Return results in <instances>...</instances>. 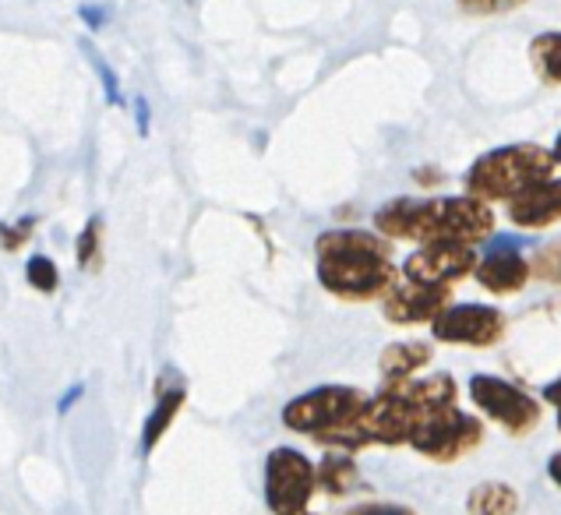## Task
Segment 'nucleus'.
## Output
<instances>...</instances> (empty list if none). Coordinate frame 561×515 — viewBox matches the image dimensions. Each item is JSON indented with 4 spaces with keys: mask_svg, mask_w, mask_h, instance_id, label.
I'll return each instance as SVG.
<instances>
[{
    "mask_svg": "<svg viewBox=\"0 0 561 515\" xmlns=\"http://www.w3.org/2000/svg\"><path fill=\"white\" fill-rule=\"evenodd\" d=\"M318 283L343 300H378L396 286L392 240L375 230H325L314 240Z\"/></svg>",
    "mask_w": 561,
    "mask_h": 515,
    "instance_id": "f257e3e1",
    "label": "nucleus"
},
{
    "mask_svg": "<svg viewBox=\"0 0 561 515\" xmlns=\"http://www.w3.org/2000/svg\"><path fill=\"white\" fill-rule=\"evenodd\" d=\"M494 213L488 202L467 198H392L375 213V233L385 240H453V244H477L491 237Z\"/></svg>",
    "mask_w": 561,
    "mask_h": 515,
    "instance_id": "f03ea898",
    "label": "nucleus"
},
{
    "mask_svg": "<svg viewBox=\"0 0 561 515\" xmlns=\"http://www.w3.org/2000/svg\"><path fill=\"white\" fill-rule=\"evenodd\" d=\"M554 152L540 145H505L467 170V191L480 202H512L554 176Z\"/></svg>",
    "mask_w": 561,
    "mask_h": 515,
    "instance_id": "7ed1b4c3",
    "label": "nucleus"
},
{
    "mask_svg": "<svg viewBox=\"0 0 561 515\" xmlns=\"http://www.w3.org/2000/svg\"><path fill=\"white\" fill-rule=\"evenodd\" d=\"M367 396L354 385H322L283 407V424L297 434H311V438H329L332 431L346 427L364 410Z\"/></svg>",
    "mask_w": 561,
    "mask_h": 515,
    "instance_id": "20e7f679",
    "label": "nucleus"
},
{
    "mask_svg": "<svg viewBox=\"0 0 561 515\" xmlns=\"http://www.w3.org/2000/svg\"><path fill=\"white\" fill-rule=\"evenodd\" d=\"M480 442H484V424L477 416L462 413L459 407H445L438 413L421 416L407 445H413L416 453L435 462H456L473 453Z\"/></svg>",
    "mask_w": 561,
    "mask_h": 515,
    "instance_id": "39448f33",
    "label": "nucleus"
},
{
    "mask_svg": "<svg viewBox=\"0 0 561 515\" xmlns=\"http://www.w3.org/2000/svg\"><path fill=\"white\" fill-rule=\"evenodd\" d=\"M318 488L311 459L297 448H272L265 459V502L276 515H304Z\"/></svg>",
    "mask_w": 561,
    "mask_h": 515,
    "instance_id": "423d86ee",
    "label": "nucleus"
},
{
    "mask_svg": "<svg viewBox=\"0 0 561 515\" xmlns=\"http://www.w3.org/2000/svg\"><path fill=\"white\" fill-rule=\"evenodd\" d=\"M470 399L477 410H484L494 424H502L508 434H526L540 424V407L534 396H526L505 378L494 375H473L470 378Z\"/></svg>",
    "mask_w": 561,
    "mask_h": 515,
    "instance_id": "0eeeda50",
    "label": "nucleus"
},
{
    "mask_svg": "<svg viewBox=\"0 0 561 515\" xmlns=\"http://www.w3.org/2000/svg\"><path fill=\"white\" fill-rule=\"evenodd\" d=\"M438 343L453 346H480L488 350L505 335V314L488 304H448V308L431 321Z\"/></svg>",
    "mask_w": 561,
    "mask_h": 515,
    "instance_id": "6e6552de",
    "label": "nucleus"
},
{
    "mask_svg": "<svg viewBox=\"0 0 561 515\" xmlns=\"http://www.w3.org/2000/svg\"><path fill=\"white\" fill-rule=\"evenodd\" d=\"M477 268V251L473 244H453V240H431L421 244L407 262L403 276L410 283H431V286H448L462 276H470Z\"/></svg>",
    "mask_w": 561,
    "mask_h": 515,
    "instance_id": "1a4fd4ad",
    "label": "nucleus"
},
{
    "mask_svg": "<svg viewBox=\"0 0 561 515\" xmlns=\"http://www.w3.org/2000/svg\"><path fill=\"white\" fill-rule=\"evenodd\" d=\"M473 276H477L480 286L488 289V294H494V297H508V294H519V289H523L526 283H530L534 265L519 254V240H512V237H494V240H491V251L477 262Z\"/></svg>",
    "mask_w": 561,
    "mask_h": 515,
    "instance_id": "9d476101",
    "label": "nucleus"
},
{
    "mask_svg": "<svg viewBox=\"0 0 561 515\" xmlns=\"http://www.w3.org/2000/svg\"><path fill=\"white\" fill-rule=\"evenodd\" d=\"M448 304H453V286H431V283H407L392 286L385 294V318L392 325H421L435 321Z\"/></svg>",
    "mask_w": 561,
    "mask_h": 515,
    "instance_id": "9b49d317",
    "label": "nucleus"
},
{
    "mask_svg": "<svg viewBox=\"0 0 561 515\" xmlns=\"http://www.w3.org/2000/svg\"><path fill=\"white\" fill-rule=\"evenodd\" d=\"M508 219L516 222L519 230H543L554 227L561 219V176H551L537 187H530L526 195L508 202Z\"/></svg>",
    "mask_w": 561,
    "mask_h": 515,
    "instance_id": "f8f14e48",
    "label": "nucleus"
},
{
    "mask_svg": "<svg viewBox=\"0 0 561 515\" xmlns=\"http://www.w3.org/2000/svg\"><path fill=\"white\" fill-rule=\"evenodd\" d=\"M399 389H403V396L413 402L416 410H421V416L427 413H438L445 407H456V381L448 375H431V378H421V381H396Z\"/></svg>",
    "mask_w": 561,
    "mask_h": 515,
    "instance_id": "ddd939ff",
    "label": "nucleus"
},
{
    "mask_svg": "<svg viewBox=\"0 0 561 515\" xmlns=\"http://www.w3.org/2000/svg\"><path fill=\"white\" fill-rule=\"evenodd\" d=\"M431 357H435V350H431L427 343H392V346L381 350L378 367L389 381H407L421 371V367H427Z\"/></svg>",
    "mask_w": 561,
    "mask_h": 515,
    "instance_id": "4468645a",
    "label": "nucleus"
},
{
    "mask_svg": "<svg viewBox=\"0 0 561 515\" xmlns=\"http://www.w3.org/2000/svg\"><path fill=\"white\" fill-rule=\"evenodd\" d=\"M516 508H519V494L508 484H499V480L477 484L467 497L470 515H516Z\"/></svg>",
    "mask_w": 561,
    "mask_h": 515,
    "instance_id": "2eb2a0df",
    "label": "nucleus"
},
{
    "mask_svg": "<svg viewBox=\"0 0 561 515\" xmlns=\"http://www.w3.org/2000/svg\"><path fill=\"white\" fill-rule=\"evenodd\" d=\"M318 473V488H322L325 494H346L357 488V462L343 456V453H332L322 459V466H314Z\"/></svg>",
    "mask_w": 561,
    "mask_h": 515,
    "instance_id": "dca6fc26",
    "label": "nucleus"
},
{
    "mask_svg": "<svg viewBox=\"0 0 561 515\" xmlns=\"http://www.w3.org/2000/svg\"><path fill=\"white\" fill-rule=\"evenodd\" d=\"M181 407H184V389H170V392L159 396L156 410L149 413V421H146V431H141V453H152L156 442L163 438L167 427L173 424V416L181 413Z\"/></svg>",
    "mask_w": 561,
    "mask_h": 515,
    "instance_id": "f3484780",
    "label": "nucleus"
},
{
    "mask_svg": "<svg viewBox=\"0 0 561 515\" xmlns=\"http://www.w3.org/2000/svg\"><path fill=\"white\" fill-rule=\"evenodd\" d=\"M530 60L540 82L561 85V32H543L530 43Z\"/></svg>",
    "mask_w": 561,
    "mask_h": 515,
    "instance_id": "a211bd4d",
    "label": "nucleus"
},
{
    "mask_svg": "<svg viewBox=\"0 0 561 515\" xmlns=\"http://www.w3.org/2000/svg\"><path fill=\"white\" fill-rule=\"evenodd\" d=\"M25 279H28V286H36L39 294H54L57 283H60V272H57V265H54V258H46V254L28 258Z\"/></svg>",
    "mask_w": 561,
    "mask_h": 515,
    "instance_id": "6ab92c4d",
    "label": "nucleus"
},
{
    "mask_svg": "<svg viewBox=\"0 0 561 515\" xmlns=\"http://www.w3.org/2000/svg\"><path fill=\"white\" fill-rule=\"evenodd\" d=\"M95 254H100V219H89L82 237H78V265L92 268Z\"/></svg>",
    "mask_w": 561,
    "mask_h": 515,
    "instance_id": "aec40b11",
    "label": "nucleus"
},
{
    "mask_svg": "<svg viewBox=\"0 0 561 515\" xmlns=\"http://www.w3.org/2000/svg\"><path fill=\"white\" fill-rule=\"evenodd\" d=\"M456 4L467 14H505V11L523 8L526 0H456Z\"/></svg>",
    "mask_w": 561,
    "mask_h": 515,
    "instance_id": "412c9836",
    "label": "nucleus"
},
{
    "mask_svg": "<svg viewBox=\"0 0 561 515\" xmlns=\"http://www.w3.org/2000/svg\"><path fill=\"white\" fill-rule=\"evenodd\" d=\"M92 68H95V75H100V82H103V92H106V100L110 103H117L121 100V85H117V75L114 71H110V64L100 57V54H92Z\"/></svg>",
    "mask_w": 561,
    "mask_h": 515,
    "instance_id": "4be33fe9",
    "label": "nucleus"
},
{
    "mask_svg": "<svg viewBox=\"0 0 561 515\" xmlns=\"http://www.w3.org/2000/svg\"><path fill=\"white\" fill-rule=\"evenodd\" d=\"M537 276L551 279V283H561V248H551V251H543V254H540Z\"/></svg>",
    "mask_w": 561,
    "mask_h": 515,
    "instance_id": "5701e85b",
    "label": "nucleus"
},
{
    "mask_svg": "<svg viewBox=\"0 0 561 515\" xmlns=\"http://www.w3.org/2000/svg\"><path fill=\"white\" fill-rule=\"evenodd\" d=\"M346 515H413L403 505H360V508H350Z\"/></svg>",
    "mask_w": 561,
    "mask_h": 515,
    "instance_id": "b1692460",
    "label": "nucleus"
},
{
    "mask_svg": "<svg viewBox=\"0 0 561 515\" xmlns=\"http://www.w3.org/2000/svg\"><path fill=\"white\" fill-rule=\"evenodd\" d=\"M82 22L95 32L103 22H106V11H92V8H82Z\"/></svg>",
    "mask_w": 561,
    "mask_h": 515,
    "instance_id": "393cba45",
    "label": "nucleus"
},
{
    "mask_svg": "<svg viewBox=\"0 0 561 515\" xmlns=\"http://www.w3.org/2000/svg\"><path fill=\"white\" fill-rule=\"evenodd\" d=\"M135 110H138V131H141V135H149V103H146V100H138Z\"/></svg>",
    "mask_w": 561,
    "mask_h": 515,
    "instance_id": "a878e982",
    "label": "nucleus"
},
{
    "mask_svg": "<svg viewBox=\"0 0 561 515\" xmlns=\"http://www.w3.org/2000/svg\"><path fill=\"white\" fill-rule=\"evenodd\" d=\"M82 392H85V389H82V385H75V389H71V392H64V399H60V413H64V410H71V407H75V402H78V396H82Z\"/></svg>",
    "mask_w": 561,
    "mask_h": 515,
    "instance_id": "bb28decb",
    "label": "nucleus"
},
{
    "mask_svg": "<svg viewBox=\"0 0 561 515\" xmlns=\"http://www.w3.org/2000/svg\"><path fill=\"white\" fill-rule=\"evenodd\" d=\"M548 477H551L554 484L561 488V453H554V456H551V462H548Z\"/></svg>",
    "mask_w": 561,
    "mask_h": 515,
    "instance_id": "cd10ccee",
    "label": "nucleus"
},
{
    "mask_svg": "<svg viewBox=\"0 0 561 515\" xmlns=\"http://www.w3.org/2000/svg\"><path fill=\"white\" fill-rule=\"evenodd\" d=\"M543 399L554 402V407H561V378H558V381H551L548 389H543Z\"/></svg>",
    "mask_w": 561,
    "mask_h": 515,
    "instance_id": "c85d7f7f",
    "label": "nucleus"
},
{
    "mask_svg": "<svg viewBox=\"0 0 561 515\" xmlns=\"http://www.w3.org/2000/svg\"><path fill=\"white\" fill-rule=\"evenodd\" d=\"M554 163L561 167V135H558V141H554Z\"/></svg>",
    "mask_w": 561,
    "mask_h": 515,
    "instance_id": "c756f323",
    "label": "nucleus"
},
{
    "mask_svg": "<svg viewBox=\"0 0 561 515\" xmlns=\"http://www.w3.org/2000/svg\"><path fill=\"white\" fill-rule=\"evenodd\" d=\"M558 427H561V407H558Z\"/></svg>",
    "mask_w": 561,
    "mask_h": 515,
    "instance_id": "7c9ffc66",
    "label": "nucleus"
},
{
    "mask_svg": "<svg viewBox=\"0 0 561 515\" xmlns=\"http://www.w3.org/2000/svg\"><path fill=\"white\" fill-rule=\"evenodd\" d=\"M304 515H308V512H304Z\"/></svg>",
    "mask_w": 561,
    "mask_h": 515,
    "instance_id": "2f4dec72",
    "label": "nucleus"
}]
</instances>
